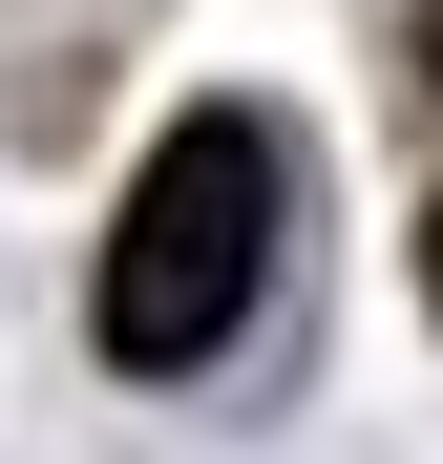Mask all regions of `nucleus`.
<instances>
[{"label":"nucleus","mask_w":443,"mask_h":464,"mask_svg":"<svg viewBox=\"0 0 443 464\" xmlns=\"http://www.w3.org/2000/svg\"><path fill=\"white\" fill-rule=\"evenodd\" d=\"M422 295H443V211H422Z\"/></svg>","instance_id":"f03ea898"},{"label":"nucleus","mask_w":443,"mask_h":464,"mask_svg":"<svg viewBox=\"0 0 443 464\" xmlns=\"http://www.w3.org/2000/svg\"><path fill=\"white\" fill-rule=\"evenodd\" d=\"M274 190H295V148L254 106H169L148 127V169L106 211V275H85V338L127 380H190V359H233L254 317V275H274Z\"/></svg>","instance_id":"f257e3e1"},{"label":"nucleus","mask_w":443,"mask_h":464,"mask_svg":"<svg viewBox=\"0 0 443 464\" xmlns=\"http://www.w3.org/2000/svg\"><path fill=\"white\" fill-rule=\"evenodd\" d=\"M422 43H443V0H422Z\"/></svg>","instance_id":"7ed1b4c3"}]
</instances>
